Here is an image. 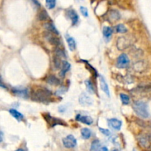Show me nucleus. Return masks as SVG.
<instances>
[{"label": "nucleus", "mask_w": 151, "mask_h": 151, "mask_svg": "<svg viewBox=\"0 0 151 151\" xmlns=\"http://www.w3.org/2000/svg\"><path fill=\"white\" fill-rule=\"evenodd\" d=\"M133 110L138 116L142 118H147L149 117L147 105L145 102L142 101H136L133 105Z\"/></svg>", "instance_id": "nucleus-1"}, {"label": "nucleus", "mask_w": 151, "mask_h": 151, "mask_svg": "<svg viewBox=\"0 0 151 151\" xmlns=\"http://www.w3.org/2000/svg\"><path fill=\"white\" fill-rule=\"evenodd\" d=\"M51 96H52V93L48 89L44 88V87L36 89L34 93H33V100L42 102L49 100Z\"/></svg>", "instance_id": "nucleus-2"}, {"label": "nucleus", "mask_w": 151, "mask_h": 151, "mask_svg": "<svg viewBox=\"0 0 151 151\" xmlns=\"http://www.w3.org/2000/svg\"><path fill=\"white\" fill-rule=\"evenodd\" d=\"M129 64H130V60L127 55L125 53H122L117 58V67L118 68H126L128 66Z\"/></svg>", "instance_id": "nucleus-3"}, {"label": "nucleus", "mask_w": 151, "mask_h": 151, "mask_svg": "<svg viewBox=\"0 0 151 151\" xmlns=\"http://www.w3.org/2000/svg\"><path fill=\"white\" fill-rule=\"evenodd\" d=\"M63 144L67 148H73L77 145V140L72 135H68L63 139Z\"/></svg>", "instance_id": "nucleus-4"}, {"label": "nucleus", "mask_w": 151, "mask_h": 151, "mask_svg": "<svg viewBox=\"0 0 151 151\" xmlns=\"http://www.w3.org/2000/svg\"><path fill=\"white\" fill-rule=\"evenodd\" d=\"M57 35L52 33L49 32L47 31V33H44V37L47 39V41H49L51 44L55 46H59L60 44V39L56 36Z\"/></svg>", "instance_id": "nucleus-5"}, {"label": "nucleus", "mask_w": 151, "mask_h": 151, "mask_svg": "<svg viewBox=\"0 0 151 151\" xmlns=\"http://www.w3.org/2000/svg\"><path fill=\"white\" fill-rule=\"evenodd\" d=\"M130 44H131V40H130V38H127V36L120 37L117 41V47L120 50H125L128 47Z\"/></svg>", "instance_id": "nucleus-6"}, {"label": "nucleus", "mask_w": 151, "mask_h": 151, "mask_svg": "<svg viewBox=\"0 0 151 151\" xmlns=\"http://www.w3.org/2000/svg\"><path fill=\"white\" fill-rule=\"evenodd\" d=\"M79 102L83 106H90L93 104V100L86 93H83L80 94V97H79Z\"/></svg>", "instance_id": "nucleus-7"}, {"label": "nucleus", "mask_w": 151, "mask_h": 151, "mask_svg": "<svg viewBox=\"0 0 151 151\" xmlns=\"http://www.w3.org/2000/svg\"><path fill=\"white\" fill-rule=\"evenodd\" d=\"M14 95L21 98L27 99L28 97V90L26 88H21V87H15L12 90Z\"/></svg>", "instance_id": "nucleus-8"}, {"label": "nucleus", "mask_w": 151, "mask_h": 151, "mask_svg": "<svg viewBox=\"0 0 151 151\" xmlns=\"http://www.w3.org/2000/svg\"><path fill=\"white\" fill-rule=\"evenodd\" d=\"M108 124L111 128L116 130H120L122 127V121L117 118H109L108 120Z\"/></svg>", "instance_id": "nucleus-9"}, {"label": "nucleus", "mask_w": 151, "mask_h": 151, "mask_svg": "<svg viewBox=\"0 0 151 151\" xmlns=\"http://www.w3.org/2000/svg\"><path fill=\"white\" fill-rule=\"evenodd\" d=\"M75 119L77 121H80V122L86 124V125H91L93 123V119H92V117L89 116V115H82L78 114L75 117Z\"/></svg>", "instance_id": "nucleus-10"}, {"label": "nucleus", "mask_w": 151, "mask_h": 151, "mask_svg": "<svg viewBox=\"0 0 151 151\" xmlns=\"http://www.w3.org/2000/svg\"><path fill=\"white\" fill-rule=\"evenodd\" d=\"M44 118L45 119H46V121H47L49 124H51L52 127H54V126L57 125V124H63L64 122H62L60 119H58V118H55V117L50 116V115H48V114H47L46 116H45Z\"/></svg>", "instance_id": "nucleus-11"}, {"label": "nucleus", "mask_w": 151, "mask_h": 151, "mask_svg": "<svg viewBox=\"0 0 151 151\" xmlns=\"http://www.w3.org/2000/svg\"><path fill=\"white\" fill-rule=\"evenodd\" d=\"M99 84H100V87L102 89V91L105 93L108 96H110V91L109 88H108V84L105 81V79L102 76H99Z\"/></svg>", "instance_id": "nucleus-12"}, {"label": "nucleus", "mask_w": 151, "mask_h": 151, "mask_svg": "<svg viewBox=\"0 0 151 151\" xmlns=\"http://www.w3.org/2000/svg\"><path fill=\"white\" fill-rule=\"evenodd\" d=\"M67 16H69L70 19H71L72 22V25H74L77 23L79 20V16L77 15V13L74 11V10H69L67 11Z\"/></svg>", "instance_id": "nucleus-13"}, {"label": "nucleus", "mask_w": 151, "mask_h": 151, "mask_svg": "<svg viewBox=\"0 0 151 151\" xmlns=\"http://www.w3.org/2000/svg\"><path fill=\"white\" fill-rule=\"evenodd\" d=\"M44 28L47 30L49 31V32L50 33H52L55 34V35H58V34H59V32H58V30L56 29L55 25H54L52 23H50V22H47V23L44 24Z\"/></svg>", "instance_id": "nucleus-14"}, {"label": "nucleus", "mask_w": 151, "mask_h": 151, "mask_svg": "<svg viewBox=\"0 0 151 151\" xmlns=\"http://www.w3.org/2000/svg\"><path fill=\"white\" fill-rule=\"evenodd\" d=\"M9 113L14 118H16V119L17 120V121H20L24 118V115H23L21 113L19 112L18 110H16L11 109L9 110Z\"/></svg>", "instance_id": "nucleus-15"}, {"label": "nucleus", "mask_w": 151, "mask_h": 151, "mask_svg": "<svg viewBox=\"0 0 151 151\" xmlns=\"http://www.w3.org/2000/svg\"><path fill=\"white\" fill-rule=\"evenodd\" d=\"M70 68H71V65H70L68 62H67V61H64L62 64V68H61L60 75L62 77H64V76H65V74L69 70Z\"/></svg>", "instance_id": "nucleus-16"}, {"label": "nucleus", "mask_w": 151, "mask_h": 151, "mask_svg": "<svg viewBox=\"0 0 151 151\" xmlns=\"http://www.w3.org/2000/svg\"><path fill=\"white\" fill-rule=\"evenodd\" d=\"M136 90L139 92H143V93H147L151 91V83L150 84H140L136 87Z\"/></svg>", "instance_id": "nucleus-17"}, {"label": "nucleus", "mask_w": 151, "mask_h": 151, "mask_svg": "<svg viewBox=\"0 0 151 151\" xmlns=\"http://www.w3.org/2000/svg\"><path fill=\"white\" fill-rule=\"evenodd\" d=\"M47 83H49L51 85H58L60 84V81L55 76L50 75L46 78Z\"/></svg>", "instance_id": "nucleus-18"}, {"label": "nucleus", "mask_w": 151, "mask_h": 151, "mask_svg": "<svg viewBox=\"0 0 151 151\" xmlns=\"http://www.w3.org/2000/svg\"><path fill=\"white\" fill-rule=\"evenodd\" d=\"M67 42L68 44L69 48L71 51H74L76 48V42L75 40L74 39V38L71 36H67Z\"/></svg>", "instance_id": "nucleus-19"}, {"label": "nucleus", "mask_w": 151, "mask_h": 151, "mask_svg": "<svg viewBox=\"0 0 151 151\" xmlns=\"http://www.w3.org/2000/svg\"><path fill=\"white\" fill-rule=\"evenodd\" d=\"M138 142L139 144L142 146L143 147H147L149 145V141L147 140V137L145 136H141L138 138Z\"/></svg>", "instance_id": "nucleus-20"}, {"label": "nucleus", "mask_w": 151, "mask_h": 151, "mask_svg": "<svg viewBox=\"0 0 151 151\" xmlns=\"http://www.w3.org/2000/svg\"><path fill=\"white\" fill-rule=\"evenodd\" d=\"M136 122L140 127L151 129V121H145L142 119H136Z\"/></svg>", "instance_id": "nucleus-21"}, {"label": "nucleus", "mask_w": 151, "mask_h": 151, "mask_svg": "<svg viewBox=\"0 0 151 151\" xmlns=\"http://www.w3.org/2000/svg\"><path fill=\"white\" fill-rule=\"evenodd\" d=\"M81 136L84 139H89L92 136V131L89 128H83L81 130Z\"/></svg>", "instance_id": "nucleus-22"}, {"label": "nucleus", "mask_w": 151, "mask_h": 151, "mask_svg": "<svg viewBox=\"0 0 151 151\" xmlns=\"http://www.w3.org/2000/svg\"><path fill=\"white\" fill-rule=\"evenodd\" d=\"M100 150V142L99 140H94L91 144V151H99Z\"/></svg>", "instance_id": "nucleus-23"}, {"label": "nucleus", "mask_w": 151, "mask_h": 151, "mask_svg": "<svg viewBox=\"0 0 151 151\" xmlns=\"http://www.w3.org/2000/svg\"><path fill=\"white\" fill-rule=\"evenodd\" d=\"M113 30L110 27H104L103 30H102V33L105 38H109L112 35Z\"/></svg>", "instance_id": "nucleus-24"}, {"label": "nucleus", "mask_w": 151, "mask_h": 151, "mask_svg": "<svg viewBox=\"0 0 151 151\" xmlns=\"http://www.w3.org/2000/svg\"><path fill=\"white\" fill-rule=\"evenodd\" d=\"M116 30L120 33H125L127 32V28L122 24H119L116 26Z\"/></svg>", "instance_id": "nucleus-25"}, {"label": "nucleus", "mask_w": 151, "mask_h": 151, "mask_svg": "<svg viewBox=\"0 0 151 151\" xmlns=\"http://www.w3.org/2000/svg\"><path fill=\"white\" fill-rule=\"evenodd\" d=\"M120 99H121V102L123 105H127L130 103V97H129L127 95L125 94V93H121L120 95Z\"/></svg>", "instance_id": "nucleus-26"}, {"label": "nucleus", "mask_w": 151, "mask_h": 151, "mask_svg": "<svg viewBox=\"0 0 151 151\" xmlns=\"http://www.w3.org/2000/svg\"><path fill=\"white\" fill-rule=\"evenodd\" d=\"M110 17H111V19L114 21L118 20L120 18V14L117 10H111V13H110Z\"/></svg>", "instance_id": "nucleus-27"}, {"label": "nucleus", "mask_w": 151, "mask_h": 151, "mask_svg": "<svg viewBox=\"0 0 151 151\" xmlns=\"http://www.w3.org/2000/svg\"><path fill=\"white\" fill-rule=\"evenodd\" d=\"M53 63H54V65H55V68H57V69H58V68H61V58L58 57V56H56V55H55V56H54Z\"/></svg>", "instance_id": "nucleus-28"}, {"label": "nucleus", "mask_w": 151, "mask_h": 151, "mask_svg": "<svg viewBox=\"0 0 151 151\" xmlns=\"http://www.w3.org/2000/svg\"><path fill=\"white\" fill-rule=\"evenodd\" d=\"M56 5V0H46V7L48 9H53Z\"/></svg>", "instance_id": "nucleus-29"}, {"label": "nucleus", "mask_w": 151, "mask_h": 151, "mask_svg": "<svg viewBox=\"0 0 151 151\" xmlns=\"http://www.w3.org/2000/svg\"><path fill=\"white\" fill-rule=\"evenodd\" d=\"M55 55H56V56H58V57H64V56H65V53H64V50H61V48H57L56 50H55Z\"/></svg>", "instance_id": "nucleus-30"}, {"label": "nucleus", "mask_w": 151, "mask_h": 151, "mask_svg": "<svg viewBox=\"0 0 151 151\" xmlns=\"http://www.w3.org/2000/svg\"><path fill=\"white\" fill-rule=\"evenodd\" d=\"M85 83H86V87H87L88 90H89L90 93H93L94 87H93V85H92V83L91 82V81H89V80H86Z\"/></svg>", "instance_id": "nucleus-31"}, {"label": "nucleus", "mask_w": 151, "mask_h": 151, "mask_svg": "<svg viewBox=\"0 0 151 151\" xmlns=\"http://www.w3.org/2000/svg\"><path fill=\"white\" fill-rule=\"evenodd\" d=\"M48 18V14L45 10H42L40 13V16H39V19L40 20H46Z\"/></svg>", "instance_id": "nucleus-32"}, {"label": "nucleus", "mask_w": 151, "mask_h": 151, "mask_svg": "<svg viewBox=\"0 0 151 151\" xmlns=\"http://www.w3.org/2000/svg\"><path fill=\"white\" fill-rule=\"evenodd\" d=\"M99 131H100L102 134L105 135V136H111V132H110V130H108V129H104V128H102V127H99Z\"/></svg>", "instance_id": "nucleus-33"}, {"label": "nucleus", "mask_w": 151, "mask_h": 151, "mask_svg": "<svg viewBox=\"0 0 151 151\" xmlns=\"http://www.w3.org/2000/svg\"><path fill=\"white\" fill-rule=\"evenodd\" d=\"M80 10L83 16H85V17H88V16H89V13H88V10L86 7H82L81 6V7H80Z\"/></svg>", "instance_id": "nucleus-34"}, {"label": "nucleus", "mask_w": 151, "mask_h": 151, "mask_svg": "<svg viewBox=\"0 0 151 151\" xmlns=\"http://www.w3.org/2000/svg\"><path fill=\"white\" fill-rule=\"evenodd\" d=\"M0 87H2V88H5V89L7 88L6 85L4 84V82L2 81V80L1 79V78H0Z\"/></svg>", "instance_id": "nucleus-35"}, {"label": "nucleus", "mask_w": 151, "mask_h": 151, "mask_svg": "<svg viewBox=\"0 0 151 151\" xmlns=\"http://www.w3.org/2000/svg\"><path fill=\"white\" fill-rule=\"evenodd\" d=\"M145 136L147 137V140L149 141V142H151V133H148V134L145 135Z\"/></svg>", "instance_id": "nucleus-36"}, {"label": "nucleus", "mask_w": 151, "mask_h": 151, "mask_svg": "<svg viewBox=\"0 0 151 151\" xmlns=\"http://www.w3.org/2000/svg\"><path fill=\"white\" fill-rule=\"evenodd\" d=\"M2 141H3V133L0 131V142H2Z\"/></svg>", "instance_id": "nucleus-37"}, {"label": "nucleus", "mask_w": 151, "mask_h": 151, "mask_svg": "<svg viewBox=\"0 0 151 151\" xmlns=\"http://www.w3.org/2000/svg\"><path fill=\"white\" fill-rule=\"evenodd\" d=\"M100 151H108V149L106 147H102L100 148Z\"/></svg>", "instance_id": "nucleus-38"}, {"label": "nucleus", "mask_w": 151, "mask_h": 151, "mask_svg": "<svg viewBox=\"0 0 151 151\" xmlns=\"http://www.w3.org/2000/svg\"><path fill=\"white\" fill-rule=\"evenodd\" d=\"M15 151H24V150L23 149H21V148H19V149H17L16 150H15Z\"/></svg>", "instance_id": "nucleus-39"}, {"label": "nucleus", "mask_w": 151, "mask_h": 151, "mask_svg": "<svg viewBox=\"0 0 151 151\" xmlns=\"http://www.w3.org/2000/svg\"><path fill=\"white\" fill-rule=\"evenodd\" d=\"M111 151H119V150L117 149H114V150H111Z\"/></svg>", "instance_id": "nucleus-40"}, {"label": "nucleus", "mask_w": 151, "mask_h": 151, "mask_svg": "<svg viewBox=\"0 0 151 151\" xmlns=\"http://www.w3.org/2000/svg\"><path fill=\"white\" fill-rule=\"evenodd\" d=\"M150 151H151V149H150Z\"/></svg>", "instance_id": "nucleus-41"}]
</instances>
